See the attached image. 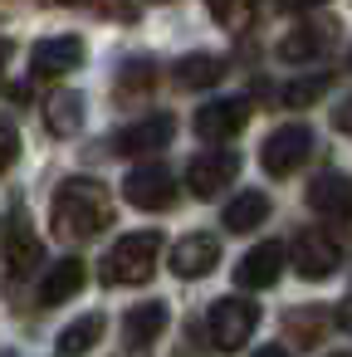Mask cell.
Segmentation results:
<instances>
[{
	"label": "cell",
	"mask_w": 352,
	"mask_h": 357,
	"mask_svg": "<svg viewBox=\"0 0 352 357\" xmlns=\"http://www.w3.org/2000/svg\"><path fill=\"white\" fill-rule=\"evenodd\" d=\"M147 74H152V64H142V59H132V64L123 69V89H147Z\"/></svg>",
	"instance_id": "26"
},
{
	"label": "cell",
	"mask_w": 352,
	"mask_h": 357,
	"mask_svg": "<svg viewBox=\"0 0 352 357\" xmlns=\"http://www.w3.org/2000/svg\"><path fill=\"white\" fill-rule=\"evenodd\" d=\"M206 328H211L215 352H235V347H245L250 333L259 328V308H254L250 298H215Z\"/></svg>",
	"instance_id": "3"
},
{
	"label": "cell",
	"mask_w": 352,
	"mask_h": 357,
	"mask_svg": "<svg viewBox=\"0 0 352 357\" xmlns=\"http://www.w3.org/2000/svg\"><path fill=\"white\" fill-rule=\"evenodd\" d=\"M123 196H128V206H137V211H171V206H176V176H171L162 162H147V167L128 172Z\"/></svg>",
	"instance_id": "5"
},
{
	"label": "cell",
	"mask_w": 352,
	"mask_h": 357,
	"mask_svg": "<svg viewBox=\"0 0 352 357\" xmlns=\"http://www.w3.org/2000/svg\"><path fill=\"white\" fill-rule=\"evenodd\" d=\"M240 172V157L235 152H196L191 167H186V191L201 196V201H215Z\"/></svg>",
	"instance_id": "6"
},
{
	"label": "cell",
	"mask_w": 352,
	"mask_h": 357,
	"mask_svg": "<svg viewBox=\"0 0 352 357\" xmlns=\"http://www.w3.org/2000/svg\"><path fill=\"white\" fill-rule=\"evenodd\" d=\"M49 225H54V235H64V240H89V235L108 230V225H113V196H108V186H98V181H89V176H69V181L54 191Z\"/></svg>",
	"instance_id": "1"
},
{
	"label": "cell",
	"mask_w": 352,
	"mask_h": 357,
	"mask_svg": "<svg viewBox=\"0 0 352 357\" xmlns=\"http://www.w3.org/2000/svg\"><path fill=\"white\" fill-rule=\"evenodd\" d=\"M308 152H313V132L298 128V123H289V128L269 132V142L259 147V167H264L269 176H293V172L308 162Z\"/></svg>",
	"instance_id": "4"
},
{
	"label": "cell",
	"mask_w": 352,
	"mask_h": 357,
	"mask_svg": "<svg viewBox=\"0 0 352 357\" xmlns=\"http://www.w3.org/2000/svg\"><path fill=\"white\" fill-rule=\"evenodd\" d=\"M332 128H337V132H347V137H352V93H347V103H342V108H337V113H332Z\"/></svg>",
	"instance_id": "27"
},
{
	"label": "cell",
	"mask_w": 352,
	"mask_h": 357,
	"mask_svg": "<svg viewBox=\"0 0 352 357\" xmlns=\"http://www.w3.org/2000/svg\"><path fill=\"white\" fill-rule=\"evenodd\" d=\"M254 357H289V347H259Z\"/></svg>",
	"instance_id": "28"
},
{
	"label": "cell",
	"mask_w": 352,
	"mask_h": 357,
	"mask_svg": "<svg viewBox=\"0 0 352 357\" xmlns=\"http://www.w3.org/2000/svg\"><path fill=\"white\" fill-rule=\"evenodd\" d=\"M15 152H20V137H15V128H6V123H0V172H6V167L15 162Z\"/></svg>",
	"instance_id": "25"
},
{
	"label": "cell",
	"mask_w": 352,
	"mask_h": 357,
	"mask_svg": "<svg viewBox=\"0 0 352 357\" xmlns=\"http://www.w3.org/2000/svg\"><path fill=\"white\" fill-rule=\"evenodd\" d=\"M245 123H250V103L245 98H215V103H206L196 113V132L206 142H230Z\"/></svg>",
	"instance_id": "8"
},
{
	"label": "cell",
	"mask_w": 352,
	"mask_h": 357,
	"mask_svg": "<svg viewBox=\"0 0 352 357\" xmlns=\"http://www.w3.org/2000/svg\"><path fill=\"white\" fill-rule=\"evenodd\" d=\"M211 15L220 25H240L245 20V0H211Z\"/></svg>",
	"instance_id": "24"
},
{
	"label": "cell",
	"mask_w": 352,
	"mask_h": 357,
	"mask_svg": "<svg viewBox=\"0 0 352 357\" xmlns=\"http://www.w3.org/2000/svg\"><path fill=\"white\" fill-rule=\"evenodd\" d=\"M171 132H176V123H171L167 113H152V118L132 123L128 132H118V137H113V147H118V157H137V152H162V147L171 142Z\"/></svg>",
	"instance_id": "12"
},
{
	"label": "cell",
	"mask_w": 352,
	"mask_h": 357,
	"mask_svg": "<svg viewBox=\"0 0 352 357\" xmlns=\"http://www.w3.org/2000/svg\"><path fill=\"white\" fill-rule=\"evenodd\" d=\"M84 40L79 35H49V40H40L35 50H30V64H35V74H69V69H79L84 64Z\"/></svg>",
	"instance_id": "11"
},
{
	"label": "cell",
	"mask_w": 352,
	"mask_h": 357,
	"mask_svg": "<svg viewBox=\"0 0 352 357\" xmlns=\"http://www.w3.org/2000/svg\"><path fill=\"white\" fill-rule=\"evenodd\" d=\"M215 259H220V240L206 235V230H191V235L176 240V250H171V274H181V279H201V274L215 269Z\"/></svg>",
	"instance_id": "10"
},
{
	"label": "cell",
	"mask_w": 352,
	"mask_h": 357,
	"mask_svg": "<svg viewBox=\"0 0 352 357\" xmlns=\"http://www.w3.org/2000/svg\"><path fill=\"white\" fill-rule=\"evenodd\" d=\"M328 84H332L328 74H313V79H298V84H289V89H284V103H289V108H308V103H318V98L328 93Z\"/></svg>",
	"instance_id": "22"
},
{
	"label": "cell",
	"mask_w": 352,
	"mask_h": 357,
	"mask_svg": "<svg viewBox=\"0 0 352 357\" xmlns=\"http://www.w3.org/2000/svg\"><path fill=\"white\" fill-rule=\"evenodd\" d=\"M308 206L323 211V215H347V211H352V181L337 176V172L318 176V181L308 186Z\"/></svg>",
	"instance_id": "17"
},
{
	"label": "cell",
	"mask_w": 352,
	"mask_h": 357,
	"mask_svg": "<svg viewBox=\"0 0 352 357\" xmlns=\"http://www.w3.org/2000/svg\"><path fill=\"white\" fill-rule=\"evenodd\" d=\"M6 59H10V45H6V40H0V64H6Z\"/></svg>",
	"instance_id": "29"
},
{
	"label": "cell",
	"mask_w": 352,
	"mask_h": 357,
	"mask_svg": "<svg viewBox=\"0 0 352 357\" xmlns=\"http://www.w3.org/2000/svg\"><path fill=\"white\" fill-rule=\"evenodd\" d=\"M220 74H225V64L215 54H191V59L176 64V84L181 89H211V84H220Z\"/></svg>",
	"instance_id": "20"
},
{
	"label": "cell",
	"mask_w": 352,
	"mask_h": 357,
	"mask_svg": "<svg viewBox=\"0 0 352 357\" xmlns=\"http://www.w3.org/2000/svg\"><path fill=\"white\" fill-rule=\"evenodd\" d=\"M84 259H59L49 274H45V284H40V303L45 308H54V303H69L79 289H84Z\"/></svg>",
	"instance_id": "15"
},
{
	"label": "cell",
	"mask_w": 352,
	"mask_h": 357,
	"mask_svg": "<svg viewBox=\"0 0 352 357\" xmlns=\"http://www.w3.org/2000/svg\"><path fill=\"white\" fill-rule=\"evenodd\" d=\"M264 215H269V196L264 191H235L230 206H225V215H220V225L230 235H245V230H259Z\"/></svg>",
	"instance_id": "14"
},
{
	"label": "cell",
	"mask_w": 352,
	"mask_h": 357,
	"mask_svg": "<svg viewBox=\"0 0 352 357\" xmlns=\"http://www.w3.org/2000/svg\"><path fill=\"white\" fill-rule=\"evenodd\" d=\"M103 313H84V318H74L64 333H59V352L64 357H84V352H93L98 347V337H103Z\"/></svg>",
	"instance_id": "19"
},
{
	"label": "cell",
	"mask_w": 352,
	"mask_h": 357,
	"mask_svg": "<svg viewBox=\"0 0 352 357\" xmlns=\"http://www.w3.org/2000/svg\"><path fill=\"white\" fill-rule=\"evenodd\" d=\"M293 6H323V0H293Z\"/></svg>",
	"instance_id": "30"
},
{
	"label": "cell",
	"mask_w": 352,
	"mask_h": 357,
	"mask_svg": "<svg viewBox=\"0 0 352 357\" xmlns=\"http://www.w3.org/2000/svg\"><path fill=\"white\" fill-rule=\"evenodd\" d=\"M167 333V303H137V308H128V318H123V342L132 347V352H142V347H152L157 337Z\"/></svg>",
	"instance_id": "13"
},
{
	"label": "cell",
	"mask_w": 352,
	"mask_h": 357,
	"mask_svg": "<svg viewBox=\"0 0 352 357\" xmlns=\"http://www.w3.org/2000/svg\"><path fill=\"white\" fill-rule=\"evenodd\" d=\"M318 30H293V35H284L279 40V59H289V64H303V59H313L318 54Z\"/></svg>",
	"instance_id": "21"
},
{
	"label": "cell",
	"mask_w": 352,
	"mask_h": 357,
	"mask_svg": "<svg viewBox=\"0 0 352 357\" xmlns=\"http://www.w3.org/2000/svg\"><path fill=\"white\" fill-rule=\"evenodd\" d=\"M337 264H342V250H337L332 235H323V230H303V235L293 240V269H298L303 279H332Z\"/></svg>",
	"instance_id": "7"
},
{
	"label": "cell",
	"mask_w": 352,
	"mask_h": 357,
	"mask_svg": "<svg viewBox=\"0 0 352 357\" xmlns=\"http://www.w3.org/2000/svg\"><path fill=\"white\" fill-rule=\"evenodd\" d=\"M40 240H35V230L15 215L10 220V230H6V264H10V274H30L35 264H40Z\"/></svg>",
	"instance_id": "16"
},
{
	"label": "cell",
	"mask_w": 352,
	"mask_h": 357,
	"mask_svg": "<svg viewBox=\"0 0 352 357\" xmlns=\"http://www.w3.org/2000/svg\"><path fill=\"white\" fill-rule=\"evenodd\" d=\"M279 274H284V245H279V240L254 245V250L235 264V284H240V289H274Z\"/></svg>",
	"instance_id": "9"
},
{
	"label": "cell",
	"mask_w": 352,
	"mask_h": 357,
	"mask_svg": "<svg viewBox=\"0 0 352 357\" xmlns=\"http://www.w3.org/2000/svg\"><path fill=\"white\" fill-rule=\"evenodd\" d=\"M347 64H352V54H347Z\"/></svg>",
	"instance_id": "32"
},
{
	"label": "cell",
	"mask_w": 352,
	"mask_h": 357,
	"mask_svg": "<svg viewBox=\"0 0 352 357\" xmlns=\"http://www.w3.org/2000/svg\"><path fill=\"white\" fill-rule=\"evenodd\" d=\"M45 123H49V132L54 137H74L79 128H84V98L79 93H54L49 103H45Z\"/></svg>",
	"instance_id": "18"
},
{
	"label": "cell",
	"mask_w": 352,
	"mask_h": 357,
	"mask_svg": "<svg viewBox=\"0 0 352 357\" xmlns=\"http://www.w3.org/2000/svg\"><path fill=\"white\" fill-rule=\"evenodd\" d=\"M347 240H352V220H347Z\"/></svg>",
	"instance_id": "31"
},
{
	"label": "cell",
	"mask_w": 352,
	"mask_h": 357,
	"mask_svg": "<svg viewBox=\"0 0 352 357\" xmlns=\"http://www.w3.org/2000/svg\"><path fill=\"white\" fill-rule=\"evenodd\" d=\"M59 6H84L93 15H123V20H132V6H123V0H59Z\"/></svg>",
	"instance_id": "23"
},
{
	"label": "cell",
	"mask_w": 352,
	"mask_h": 357,
	"mask_svg": "<svg viewBox=\"0 0 352 357\" xmlns=\"http://www.w3.org/2000/svg\"><path fill=\"white\" fill-rule=\"evenodd\" d=\"M157 255H162V235L157 230H128L113 240V250L103 255V284H147L152 269H157Z\"/></svg>",
	"instance_id": "2"
}]
</instances>
